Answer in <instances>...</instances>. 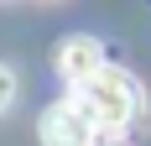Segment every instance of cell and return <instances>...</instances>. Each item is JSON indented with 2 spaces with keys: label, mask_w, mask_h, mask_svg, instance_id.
<instances>
[{
  "label": "cell",
  "mask_w": 151,
  "mask_h": 146,
  "mask_svg": "<svg viewBox=\"0 0 151 146\" xmlns=\"http://www.w3.org/2000/svg\"><path fill=\"white\" fill-rule=\"evenodd\" d=\"M104 68V47L94 42V37H68V42L58 47V73L68 78V84H83V78H94V73Z\"/></svg>",
  "instance_id": "3"
},
{
  "label": "cell",
  "mask_w": 151,
  "mask_h": 146,
  "mask_svg": "<svg viewBox=\"0 0 151 146\" xmlns=\"http://www.w3.org/2000/svg\"><path fill=\"white\" fill-rule=\"evenodd\" d=\"M73 94L94 110V120L104 125V136H120V131H130L141 120V84L125 68H115V63H104L94 78H83Z\"/></svg>",
  "instance_id": "1"
},
{
  "label": "cell",
  "mask_w": 151,
  "mask_h": 146,
  "mask_svg": "<svg viewBox=\"0 0 151 146\" xmlns=\"http://www.w3.org/2000/svg\"><path fill=\"white\" fill-rule=\"evenodd\" d=\"M37 136H42V146H104V125L94 120V110L78 94L47 104L37 120Z\"/></svg>",
  "instance_id": "2"
},
{
  "label": "cell",
  "mask_w": 151,
  "mask_h": 146,
  "mask_svg": "<svg viewBox=\"0 0 151 146\" xmlns=\"http://www.w3.org/2000/svg\"><path fill=\"white\" fill-rule=\"evenodd\" d=\"M11 104H16V68H11V63H0V115H5Z\"/></svg>",
  "instance_id": "4"
}]
</instances>
